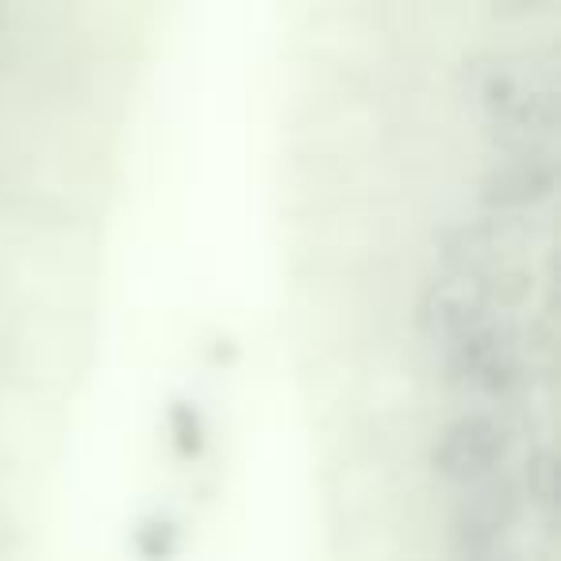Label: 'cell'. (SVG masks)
<instances>
[{"label": "cell", "mask_w": 561, "mask_h": 561, "mask_svg": "<svg viewBox=\"0 0 561 561\" xmlns=\"http://www.w3.org/2000/svg\"><path fill=\"white\" fill-rule=\"evenodd\" d=\"M443 351V381L473 400H504L523 385V351L515 328L504 320L473 331L466 339L438 346Z\"/></svg>", "instance_id": "obj_2"}, {"label": "cell", "mask_w": 561, "mask_h": 561, "mask_svg": "<svg viewBox=\"0 0 561 561\" xmlns=\"http://www.w3.org/2000/svg\"><path fill=\"white\" fill-rule=\"evenodd\" d=\"M135 546H139L142 558L165 561L178 550V527H173V519H147L135 535Z\"/></svg>", "instance_id": "obj_7"}, {"label": "cell", "mask_w": 561, "mask_h": 561, "mask_svg": "<svg viewBox=\"0 0 561 561\" xmlns=\"http://www.w3.org/2000/svg\"><path fill=\"white\" fill-rule=\"evenodd\" d=\"M458 561H519L515 550H496V553H473V558H458Z\"/></svg>", "instance_id": "obj_9"}, {"label": "cell", "mask_w": 561, "mask_h": 561, "mask_svg": "<svg viewBox=\"0 0 561 561\" xmlns=\"http://www.w3.org/2000/svg\"><path fill=\"white\" fill-rule=\"evenodd\" d=\"M553 181L558 173L550 158L530 154V147H523L481 178V204L496 219H523L550 201Z\"/></svg>", "instance_id": "obj_6"}, {"label": "cell", "mask_w": 561, "mask_h": 561, "mask_svg": "<svg viewBox=\"0 0 561 561\" xmlns=\"http://www.w3.org/2000/svg\"><path fill=\"white\" fill-rule=\"evenodd\" d=\"M512 427L492 412H461L431 443V469L438 481L466 492L504 473L512 458Z\"/></svg>", "instance_id": "obj_3"}, {"label": "cell", "mask_w": 561, "mask_h": 561, "mask_svg": "<svg viewBox=\"0 0 561 561\" xmlns=\"http://www.w3.org/2000/svg\"><path fill=\"white\" fill-rule=\"evenodd\" d=\"M4 35H9V12L0 9V39H4Z\"/></svg>", "instance_id": "obj_10"}, {"label": "cell", "mask_w": 561, "mask_h": 561, "mask_svg": "<svg viewBox=\"0 0 561 561\" xmlns=\"http://www.w3.org/2000/svg\"><path fill=\"white\" fill-rule=\"evenodd\" d=\"M500 305H504V289L496 277L443 270L420 293V328L431 343L446 346L496 323Z\"/></svg>", "instance_id": "obj_4"}, {"label": "cell", "mask_w": 561, "mask_h": 561, "mask_svg": "<svg viewBox=\"0 0 561 561\" xmlns=\"http://www.w3.org/2000/svg\"><path fill=\"white\" fill-rule=\"evenodd\" d=\"M466 89L481 119L512 147H530L553 124V85L530 58L492 50L466 66Z\"/></svg>", "instance_id": "obj_1"}, {"label": "cell", "mask_w": 561, "mask_h": 561, "mask_svg": "<svg viewBox=\"0 0 561 561\" xmlns=\"http://www.w3.org/2000/svg\"><path fill=\"white\" fill-rule=\"evenodd\" d=\"M523 492L507 473L492 477L484 484H473L454 504V553L473 558V553H496L512 550V535L519 527Z\"/></svg>", "instance_id": "obj_5"}, {"label": "cell", "mask_w": 561, "mask_h": 561, "mask_svg": "<svg viewBox=\"0 0 561 561\" xmlns=\"http://www.w3.org/2000/svg\"><path fill=\"white\" fill-rule=\"evenodd\" d=\"M170 427H173V438H178L181 454H201L204 446V427H201V415L193 412L188 404H178L170 412Z\"/></svg>", "instance_id": "obj_8"}]
</instances>
